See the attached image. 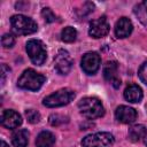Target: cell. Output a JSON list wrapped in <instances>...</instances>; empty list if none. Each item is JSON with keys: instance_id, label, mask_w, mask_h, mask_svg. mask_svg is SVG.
<instances>
[{"instance_id": "4316f807", "label": "cell", "mask_w": 147, "mask_h": 147, "mask_svg": "<svg viewBox=\"0 0 147 147\" xmlns=\"http://www.w3.org/2000/svg\"><path fill=\"white\" fill-rule=\"evenodd\" d=\"M1 147H9V146H8V145L2 140V141H1Z\"/></svg>"}, {"instance_id": "44dd1931", "label": "cell", "mask_w": 147, "mask_h": 147, "mask_svg": "<svg viewBox=\"0 0 147 147\" xmlns=\"http://www.w3.org/2000/svg\"><path fill=\"white\" fill-rule=\"evenodd\" d=\"M25 116H26L28 121L30 123H32V124L38 123L40 121V114L37 110H34V109H28V110H25Z\"/></svg>"}, {"instance_id": "8fae6325", "label": "cell", "mask_w": 147, "mask_h": 147, "mask_svg": "<svg viewBox=\"0 0 147 147\" xmlns=\"http://www.w3.org/2000/svg\"><path fill=\"white\" fill-rule=\"evenodd\" d=\"M118 65L115 61H108L103 67V76L105 79L108 80L115 88H118L121 85V79L117 76Z\"/></svg>"}, {"instance_id": "5bb4252c", "label": "cell", "mask_w": 147, "mask_h": 147, "mask_svg": "<svg viewBox=\"0 0 147 147\" xmlns=\"http://www.w3.org/2000/svg\"><path fill=\"white\" fill-rule=\"evenodd\" d=\"M124 98L126 101L132 102V103H137L140 102L142 99V90L140 86H138L137 84H130L126 86V88L124 90Z\"/></svg>"}, {"instance_id": "6da1fadb", "label": "cell", "mask_w": 147, "mask_h": 147, "mask_svg": "<svg viewBox=\"0 0 147 147\" xmlns=\"http://www.w3.org/2000/svg\"><path fill=\"white\" fill-rule=\"evenodd\" d=\"M78 108H79L80 114L90 119L101 117L105 114V108H103L101 101L93 96L83 98L78 102Z\"/></svg>"}, {"instance_id": "ac0fdd59", "label": "cell", "mask_w": 147, "mask_h": 147, "mask_svg": "<svg viewBox=\"0 0 147 147\" xmlns=\"http://www.w3.org/2000/svg\"><path fill=\"white\" fill-rule=\"evenodd\" d=\"M146 133V127L144 125H133L129 130V138L131 141H139L140 139H144Z\"/></svg>"}, {"instance_id": "277c9868", "label": "cell", "mask_w": 147, "mask_h": 147, "mask_svg": "<svg viewBox=\"0 0 147 147\" xmlns=\"http://www.w3.org/2000/svg\"><path fill=\"white\" fill-rule=\"evenodd\" d=\"M75 98V92L70 88H62L59 90L48 96H46L42 101V105L48 108H55V107H62L68 103H70Z\"/></svg>"}, {"instance_id": "ba28073f", "label": "cell", "mask_w": 147, "mask_h": 147, "mask_svg": "<svg viewBox=\"0 0 147 147\" xmlns=\"http://www.w3.org/2000/svg\"><path fill=\"white\" fill-rule=\"evenodd\" d=\"M101 59L98 53L95 52H88L83 55L82 57V69L87 75L95 74L100 68Z\"/></svg>"}, {"instance_id": "ffe728a7", "label": "cell", "mask_w": 147, "mask_h": 147, "mask_svg": "<svg viewBox=\"0 0 147 147\" xmlns=\"http://www.w3.org/2000/svg\"><path fill=\"white\" fill-rule=\"evenodd\" d=\"M68 122V117L67 116H62V115H59V114H53L49 116V123L51 125L53 126H59L63 123H67Z\"/></svg>"}, {"instance_id": "7402d4cb", "label": "cell", "mask_w": 147, "mask_h": 147, "mask_svg": "<svg viewBox=\"0 0 147 147\" xmlns=\"http://www.w3.org/2000/svg\"><path fill=\"white\" fill-rule=\"evenodd\" d=\"M1 44L5 48H10L15 44V37L11 33H5L1 38Z\"/></svg>"}, {"instance_id": "4fadbf2b", "label": "cell", "mask_w": 147, "mask_h": 147, "mask_svg": "<svg viewBox=\"0 0 147 147\" xmlns=\"http://www.w3.org/2000/svg\"><path fill=\"white\" fill-rule=\"evenodd\" d=\"M133 30L132 22L127 17H121L115 25V34L117 38H126Z\"/></svg>"}, {"instance_id": "484cf974", "label": "cell", "mask_w": 147, "mask_h": 147, "mask_svg": "<svg viewBox=\"0 0 147 147\" xmlns=\"http://www.w3.org/2000/svg\"><path fill=\"white\" fill-rule=\"evenodd\" d=\"M144 141L147 145V129H146V133H145V137H144Z\"/></svg>"}, {"instance_id": "8992f818", "label": "cell", "mask_w": 147, "mask_h": 147, "mask_svg": "<svg viewBox=\"0 0 147 147\" xmlns=\"http://www.w3.org/2000/svg\"><path fill=\"white\" fill-rule=\"evenodd\" d=\"M113 144L114 137L108 132H98L88 134L82 140L83 147H111Z\"/></svg>"}, {"instance_id": "cb8c5ba5", "label": "cell", "mask_w": 147, "mask_h": 147, "mask_svg": "<svg viewBox=\"0 0 147 147\" xmlns=\"http://www.w3.org/2000/svg\"><path fill=\"white\" fill-rule=\"evenodd\" d=\"M138 75H139V78L140 80L147 85V62H144L141 64V67L139 68V71H138Z\"/></svg>"}, {"instance_id": "9c48e42d", "label": "cell", "mask_w": 147, "mask_h": 147, "mask_svg": "<svg viewBox=\"0 0 147 147\" xmlns=\"http://www.w3.org/2000/svg\"><path fill=\"white\" fill-rule=\"evenodd\" d=\"M109 23L105 16L99 17L96 20H93L90 23V30L88 33L93 38H102L109 32Z\"/></svg>"}, {"instance_id": "d6986e66", "label": "cell", "mask_w": 147, "mask_h": 147, "mask_svg": "<svg viewBox=\"0 0 147 147\" xmlns=\"http://www.w3.org/2000/svg\"><path fill=\"white\" fill-rule=\"evenodd\" d=\"M77 38V31L72 26H67L61 32V39L64 42H72Z\"/></svg>"}, {"instance_id": "d4e9b609", "label": "cell", "mask_w": 147, "mask_h": 147, "mask_svg": "<svg viewBox=\"0 0 147 147\" xmlns=\"http://www.w3.org/2000/svg\"><path fill=\"white\" fill-rule=\"evenodd\" d=\"M1 69H2V71H1V83H2V85H3V84H5V80H6L7 74H9V68H8L6 64H2V65H1Z\"/></svg>"}, {"instance_id": "603a6c76", "label": "cell", "mask_w": 147, "mask_h": 147, "mask_svg": "<svg viewBox=\"0 0 147 147\" xmlns=\"http://www.w3.org/2000/svg\"><path fill=\"white\" fill-rule=\"evenodd\" d=\"M41 15H42L44 20H45L47 23H52V22H54V21L56 20V16H55V14L52 11L51 8H44V9L41 10Z\"/></svg>"}, {"instance_id": "9a60e30c", "label": "cell", "mask_w": 147, "mask_h": 147, "mask_svg": "<svg viewBox=\"0 0 147 147\" xmlns=\"http://www.w3.org/2000/svg\"><path fill=\"white\" fill-rule=\"evenodd\" d=\"M29 142V132L25 129H18L11 134V144L14 147H26Z\"/></svg>"}, {"instance_id": "e0dca14e", "label": "cell", "mask_w": 147, "mask_h": 147, "mask_svg": "<svg viewBox=\"0 0 147 147\" xmlns=\"http://www.w3.org/2000/svg\"><path fill=\"white\" fill-rule=\"evenodd\" d=\"M133 13L144 25H147V0L138 3L134 7Z\"/></svg>"}, {"instance_id": "52a82bcc", "label": "cell", "mask_w": 147, "mask_h": 147, "mask_svg": "<svg viewBox=\"0 0 147 147\" xmlns=\"http://www.w3.org/2000/svg\"><path fill=\"white\" fill-rule=\"evenodd\" d=\"M54 65L60 75H67L72 67V59L70 54L64 49H60L54 57Z\"/></svg>"}, {"instance_id": "3957f363", "label": "cell", "mask_w": 147, "mask_h": 147, "mask_svg": "<svg viewBox=\"0 0 147 147\" xmlns=\"http://www.w3.org/2000/svg\"><path fill=\"white\" fill-rule=\"evenodd\" d=\"M10 25H11L13 31L16 34H22V36L32 34L38 29L37 23L32 18H30L28 16H24V15H14V16H11L10 17Z\"/></svg>"}, {"instance_id": "7a4b0ae2", "label": "cell", "mask_w": 147, "mask_h": 147, "mask_svg": "<svg viewBox=\"0 0 147 147\" xmlns=\"http://www.w3.org/2000/svg\"><path fill=\"white\" fill-rule=\"evenodd\" d=\"M45 76L34 71L33 69H26L23 71L17 80V86L22 90L38 91L45 83Z\"/></svg>"}, {"instance_id": "7c38bea8", "label": "cell", "mask_w": 147, "mask_h": 147, "mask_svg": "<svg viewBox=\"0 0 147 147\" xmlns=\"http://www.w3.org/2000/svg\"><path fill=\"white\" fill-rule=\"evenodd\" d=\"M115 116L118 122L130 124L137 119V111L129 106H119L115 111Z\"/></svg>"}, {"instance_id": "30bf717a", "label": "cell", "mask_w": 147, "mask_h": 147, "mask_svg": "<svg viewBox=\"0 0 147 147\" xmlns=\"http://www.w3.org/2000/svg\"><path fill=\"white\" fill-rule=\"evenodd\" d=\"M1 125L7 129H16L22 124V117L21 115L11 109H6L1 114Z\"/></svg>"}, {"instance_id": "5b68a950", "label": "cell", "mask_w": 147, "mask_h": 147, "mask_svg": "<svg viewBox=\"0 0 147 147\" xmlns=\"http://www.w3.org/2000/svg\"><path fill=\"white\" fill-rule=\"evenodd\" d=\"M25 48H26V53H28L30 60L32 61V63H34L37 65L44 64V62L46 61V57H47V52H46L44 44L40 40H36V39L29 40L26 42Z\"/></svg>"}, {"instance_id": "2e32d148", "label": "cell", "mask_w": 147, "mask_h": 147, "mask_svg": "<svg viewBox=\"0 0 147 147\" xmlns=\"http://www.w3.org/2000/svg\"><path fill=\"white\" fill-rule=\"evenodd\" d=\"M55 144V136L49 131H42L36 139L37 147H53Z\"/></svg>"}]
</instances>
